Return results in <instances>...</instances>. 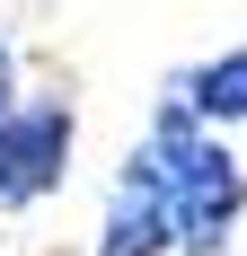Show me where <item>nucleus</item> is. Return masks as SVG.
Returning <instances> with one entry per match:
<instances>
[{
	"instance_id": "nucleus-2",
	"label": "nucleus",
	"mask_w": 247,
	"mask_h": 256,
	"mask_svg": "<svg viewBox=\"0 0 247 256\" xmlns=\"http://www.w3.org/2000/svg\"><path fill=\"white\" fill-rule=\"evenodd\" d=\"M80 150V106L53 88V98H18L0 115V212H36L44 194H62Z\"/></svg>"
},
{
	"instance_id": "nucleus-5",
	"label": "nucleus",
	"mask_w": 247,
	"mask_h": 256,
	"mask_svg": "<svg viewBox=\"0 0 247 256\" xmlns=\"http://www.w3.org/2000/svg\"><path fill=\"white\" fill-rule=\"evenodd\" d=\"M18 106V44H9V26H0V115Z\"/></svg>"
},
{
	"instance_id": "nucleus-3",
	"label": "nucleus",
	"mask_w": 247,
	"mask_h": 256,
	"mask_svg": "<svg viewBox=\"0 0 247 256\" xmlns=\"http://www.w3.org/2000/svg\"><path fill=\"white\" fill-rule=\"evenodd\" d=\"M168 98L194 115V124H247V44H230V53H212L203 71H176L168 80Z\"/></svg>"
},
{
	"instance_id": "nucleus-4",
	"label": "nucleus",
	"mask_w": 247,
	"mask_h": 256,
	"mask_svg": "<svg viewBox=\"0 0 247 256\" xmlns=\"http://www.w3.org/2000/svg\"><path fill=\"white\" fill-rule=\"evenodd\" d=\"M98 256H168V221H159L142 177H115L106 221H98Z\"/></svg>"
},
{
	"instance_id": "nucleus-1",
	"label": "nucleus",
	"mask_w": 247,
	"mask_h": 256,
	"mask_svg": "<svg viewBox=\"0 0 247 256\" xmlns=\"http://www.w3.org/2000/svg\"><path fill=\"white\" fill-rule=\"evenodd\" d=\"M124 177L150 186V204L168 221V256H230V238L247 221V168L230 159L221 132L194 124L176 98H159L142 150L124 159Z\"/></svg>"
}]
</instances>
